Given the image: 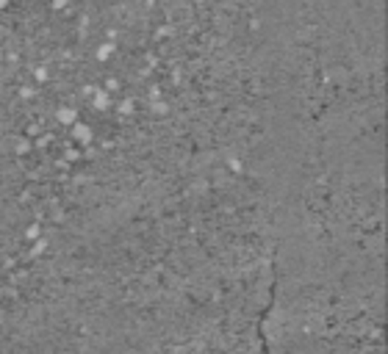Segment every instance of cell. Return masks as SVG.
<instances>
[{"label":"cell","mask_w":388,"mask_h":354,"mask_svg":"<svg viewBox=\"0 0 388 354\" xmlns=\"http://www.w3.org/2000/svg\"><path fill=\"white\" fill-rule=\"evenodd\" d=\"M89 133H92V130H89L86 125H80V122H75V125H73V136H75L78 141H89V139H92Z\"/></svg>","instance_id":"cell-1"},{"label":"cell","mask_w":388,"mask_h":354,"mask_svg":"<svg viewBox=\"0 0 388 354\" xmlns=\"http://www.w3.org/2000/svg\"><path fill=\"white\" fill-rule=\"evenodd\" d=\"M58 119H61V122H73V125H75V122H78V119H75V114H73L70 108H61V111H58Z\"/></svg>","instance_id":"cell-2"},{"label":"cell","mask_w":388,"mask_h":354,"mask_svg":"<svg viewBox=\"0 0 388 354\" xmlns=\"http://www.w3.org/2000/svg\"><path fill=\"white\" fill-rule=\"evenodd\" d=\"M9 6V0H0V9H6Z\"/></svg>","instance_id":"cell-3"}]
</instances>
